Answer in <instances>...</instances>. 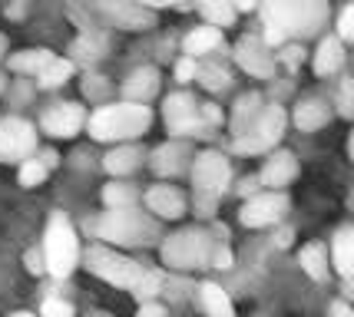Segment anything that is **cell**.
<instances>
[{
	"instance_id": "26",
	"label": "cell",
	"mask_w": 354,
	"mask_h": 317,
	"mask_svg": "<svg viewBox=\"0 0 354 317\" xmlns=\"http://www.w3.org/2000/svg\"><path fill=\"white\" fill-rule=\"evenodd\" d=\"M73 70H77V63L70 60V57H53L40 73L33 76L37 79V90H60L66 79H73Z\"/></svg>"
},
{
	"instance_id": "25",
	"label": "cell",
	"mask_w": 354,
	"mask_h": 317,
	"mask_svg": "<svg viewBox=\"0 0 354 317\" xmlns=\"http://www.w3.org/2000/svg\"><path fill=\"white\" fill-rule=\"evenodd\" d=\"M222 46V27H212V23H205V27H196V30L185 33L183 40V53L185 57H205V53H212Z\"/></svg>"
},
{
	"instance_id": "58",
	"label": "cell",
	"mask_w": 354,
	"mask_h": 317,
	"mask_svg": "<svg viewBox=\"0 0 354 317\" xmlns=\"http://www.w3.org/2000/svg\"><path fill=\"white\" fill-rule=\"evenodd\" d=\"M90 317H113V314H103V311H93Z\"/></svg>"
},
{
	"instance_id": "8",
	"label": "cell",
	"mask_w": 354,
	"mask_h": 317,
	"mask_svg": "<svg viewBox=\"0 0 354 317\" xmlns=\"http://www.w3.org/2000/svg\"><path fill=\"white\" fill-rule=\"evenodd\" d=\"M285 129H288V113H285V106L265 103L262 116L255 119V126L248 129L245 136L232 139V152H239V155H262V152H272L278 142H281Z\"/></svg>"
},
{
	"instance_id": "18",
	"label": "cell",
	"mask_w": 354,
	"mask_h": 317,
	"mask_svg": "<svg viewBox=\"0 0 354 317\" xmlns=\"http://www.w3.org/2000/svg\"><path fill=\"white\" fill-rule=\"evenodd\" d=\"M298 172H301V166H298V155L295 152L272 149V155L265 159L262 172H259V179H262L265 189H285V185H292L298 179Z\"/></svg>"
},
{
	"instance_id": "9",
	"label": "cell",
	"mask_w": 354,
	"mask_h": 317,
	"mask_svg": "<svg viewBox=\"0 0 354 317\" xmlns=\"http://www.w3.org/2000/svg\"><path fill=\"white\" fill-rule=\"evenodd\" d=\"M162 122H166L169 136H176V139L212 136V129L199 116V99L189 90H176L162 99Z\"/></svg>"
},
{
	"instance_id": "20",
	"label": "cell",
	"mask_w": 354,
	"mask_h": 317,
	"mask_svg": "<svg viewBox=\"0 0 354 317\" xmlns=\"http://www.w3.org/2000/svg\"><path fill=\"white\" fill-rule=\"evenodd\" d=\"M331 116H335V109L324 103V99L308 96V99H301V103L295 106L292 122L298 133H318V129H324V126L331 122Z\"/></svg>"
},
{
	"instance_id": "14",
	"label": "cell",
	"mask_w": 354,
	"mask_h": 317,
	"mask_svg": "<svg viewBox=\"0 0 354 317\" xmlns=\"http://www.w3.org/2000/svg\"><path fill=\"white\" fill-rule=\"evenodd\" d=\"M93 7L106 17L113 27H120V30L142 33L149 27H156V10L142 7L136 0H93Z\"/></svg>"
},
{
	"instance_id": "17",
	"label": "cell",
	"mask_w": 354,
	"mask_h": 317,
	"mask_svg": "<svg viewBox=\"0 0 354 317\" xmlns=\"http://www.w3.org/2000/svg\"><path fill=\"white\" fill-rule=\"evenodd\" d=\"M146 162H149V152L142 149L139 142H116V146L103 155L100 166H103V172L113 175V179H126V175L139 172Z\"/></svg>"
},
{
	"instance_id": "53",
	"label": "cell",
	"mask_w": 354,
	"mask_h": 317,
	"mask_svg": "<svg viewBox=\"0 0 354 317\" xmlns=\"http://www.w3.org/2000/svg\"><path fill=\"white\" fill-rule=\"evenodd\" d=\"M344 294H348V298H354V278H344Z\"/></svg>"
},
{
	"instance_id": "56",
	"label": "cell",
	"mask_w": 354,
	"mask_h": 317,
	"mask_svg": "<svg viewBox=\"0 0 354 317\" xmlns=\"http://www.w3.org/2000/svg\"><path fill=\"white\" fill-rule=\"evenodd\" d=\"M0 93H7V76L0 73Z\"/></svg>"
},
{
	"instance_id": "51",
	"label": "cell",
	"mask_w": 354,
	"mask_h": 317,
	"mask_svg": "<svg viewBox=\"0 0 354 317\" xmlns=\"http://www.w3.org/2000/svg\"><path fill=\"white\" fill-rule=\"evenodd\" d=\"M232 3H235V10H239V14H248V10H255V7H259V0H232Z\"/></svg>"
},
{
	"instance_id": "32",
	"label": "cell",
	"mask_w": 354,
	"mask_h": 317,
	"mask_svg": "<svg viewBox=\"0 0 354 317\" xmlns=\"http://www.w3.org/2000/svg\"><path fill=\"white\" fill-rule=\"evenodd\" d=\"M162 287H166V274L159 271V268H142V278L136 281V287H133V298H136L139 304L142 301H159V294H162Z\"/></svg>"
},
{
	"instance_id": "5",
	"label": "cell",
	"mask_w": 354,
	"mask_h": 317,
	"mask_svg": "<svg viewBox=\"0 0 354 317\" xmlns=\"http://www.w3.org/2000/svg\"><path fill=\"white\" fill-rule=\"evenodd\" d=\"M212 251L216 242L202 228H179L162 238L159 258L172 271H196V268H212Z\"/></svg>"
},
{
	"instance_id": "4",
	"label": "cell",
	"mask_w": 354,
	"mask_h": 317,
	"mask_svg": "<svg viewBox=\"0 0 354 317\" xmlns=\"http://www.w3.org/2000/svg\"><path fill=\"white\" fill-rule=\"evenodd\" d=\"M189 179H192V211L199 218H212L218 209L222 195L229 192L232 182V162L229 155H222L216 149L196 152L192 159V169H189Z\"/></svg>"
},
{
	"instance_id": "11",
	"label": "cell",
	"mask_w": 354,
	"mask_h": 317,
	"mask_svg": "<svg viewBox=\"0 0 354 317\" xmlns=\"http://www.w3.org/2000/svg\"><path fill=\"white\" fill-rule=\"evenodd\" d=\"M37 155V126L20 116L0 119V162H24Z\"/></svg>"
},
{
	"instance_id": "22",
	"label": "cell",
	"mask_w": 354,
	"mask_h": 317,
	"mask_svg": "<svg viewBox=\"0 0 354 317\" xmlns=\"http://www.w3.org/2000/svg\"><path fill=\"white\" fill-rule=\"evenodd\" d=\"M344 60H348L344 40H341L338 33H331V37H324L322 44H318V50H315L311 70H315V76H335V73H341Z\"/></svg>"
},
{
	"instance_id": "39",
	"label": "cell",
	"mask_w": 354,
	"mask_h": 317,
	"mask_svg": "<svg viewBox=\"0 0 354 317\" xmlns=\"http://www.w3.org/2000/svg\"><path fill=\"white\" fill-rule=\"evenodd\" d=\"M196 73H199V60H196V57H179V60H176V83H192V79H196Z\"/></svg>"
},
{
	"instance_id": "29",
	"label": "cell",
	"mask_w": 354,
	"mask_h": 317,
	"mask_svg": "<svg viewBox=\"0 0 354 317\" xmlns=\"http://www.w3.org/2000/svg\"><path fill=\"white\" fill-rule=\"evenodd\" d=\"M192 3H196V10L202 14V20L212 23V27H232L235 17H239L232 0H192Z\"/></svg>"
},
{
	"instance_id": "45",
	"label": "cell",
	"mask_w": 354,
	"mask_h": 317,
	"mask_svg": "<svg viewBox=\"0 0 354 317\" xmlns=\"http://www.w3.org/2000/svg\"><path fill=\"white\" fill-rule=\"evenodd\" d=\"M255 192H262V179H259V175H245V179H242V185H239V195L252 198Z\"/></svg>"
},
{
	"instance_id": "7",
	"label": "cell",
	"mask_w": 354,
	"mask_h": 317,
	"mask_svg": "<svg viewBox=\"0 0 354 317\" xmlns=\"http://www.w3.org/2000/svg\"><path fill=\"white\" fill-rule=\"evenodd\" d=\"M80 261L93 278H100V281H106L113 287H123V291H133L136 281L142 278V268L136 261L126 258L123 251H116V248H109V244H90L80 255Z\"/></svg>"
},
{
	"instance_id": "33",
	"label": "cell",
	"mask_w": 354,
	"mask_h": 317,
	"mask_svg": "<svg viewBox=\"0 0 354 317\" xmlns=\"http://www.w3.org/2000/svg\"><path fill=\"white\" fill-rule=\"evenodd\" d=\"M196 79H199L209 93H222V90H229L232 86L229 70H222V66H216V63H202L199 73H196Z\"/></svg>"
},
{
	"instance_id": "54",
	"label": "cell",
	"mask_w": 354,
	"mask_h": 317,
	"mask_svg": "<svg viewBox=\"0 0 354 317\" xmlns=\"http://www.w3.org/2000/svg\"><path fill=\"white\" fill-rule=\"evenodd\" d=\"M3 57H7V37L0 33V60H3Z\"/></svg>"
},
{
	"instance_id": "34",
	"label": "cell",
	"mask_w": 354,
	"mask_h": 317,
	"mask_svg": "<svg viewBox=\"0 0 354 317\" xmlns=\"http://www.w3.org/2000/svg\"><path fill=\"white\" fill-rule=\"evenodd\" d=\"M46 175H50V169H46L37 155L24 159V162H20V172H17V179H20V185H24V189H37V185H44Z\"/></svg>"
},
{
	"instance_id": "44",
	"label": "cell",
	"mask_w": 354,
	"mask_h": 317,
	"mask_svg": "<svg viewBox=\"0 0 354 317\" xmlns=\"http://www.w3.org/2000/svg\"><path fill=\"white\" fill-rule=\"evenodd\" d=\"M212 268H232V251L225 248V244H216V251H212Z\"/></svg>"
},
{
	"instance_id": "19",
	"label": "cell",
	"mask_w": 354,
	"mask_h": 317,
	"mask_svg": "<svg viewBox=\"0 0 354 317\" xmlns=\"http://www.w3.org/2000/svg\"><path fill=\"white\" fill-rule=\"evenodd\" d=\"M162 90V73L159 66H136L133 73L123 79V99H133V103H153L156 96Z\"/></svg>"
},
{
	"instance_id": "43",
	"label": "cell",
	"mask_w": 354,
	"mask_h": 317,
	"mask_svg": "<svg viewBox=\"0 0 354 317\" xmlns=\"http://www.w3.org/2000/svg\"><path fill=\"white\" fill-rule=\"evenodd\" d=\"M136 317H169V311H166V304H159V301H142Z\"/></svg>"
},
{
	"instance_id": "12",
	"label": "cell",
	"mask_w": 354,
	"mask_h": 317,
	"mask_svg": "<svg viewBox=\"0 0 354 317\" xmlns=\"http://www.w3.org/2000/svg\"><path fill=\"white\" fill-rule=\"evenodd\" d=\"M192 159H196V152L189 146V139L169 136L162 146H156L149 152V162L146 166L153 169L156 179H176V175H185L192 169Z\"/></svg>"
},
{
	"instance_id": "24",
	"label": "cell",
	"mask_w": 354,
	"mask_h": 317,
	"mask_svg": "<svg viewBox=\"0 0 354 317\" xmlns=\"http://www.w3.org/2000/svg\"><path fill=\"white\" fill-rule=\"evenodd\" d=\"M106 33H80L70 44V60L80 63V66H93L106 57Z\"/></svg>"
},
{
	"instance_id": "50",
	"label": "cell",
	"mask_w": 354,
	"mask_h": 317,
	"mask_svg": "<svg viewBox=\"0 0 354 317\" xmlns=\"http://www.w3.org/2000/svg\"><path fill=\"white\" fill-rule=\"evenodd\" d=\"M24 10H27V0H14V3H7V17H14V20H20Z\"/></svg>"
},
{
	"instance_id": "21",
	"label": "cell",
	"mask_w": 354,
	"mask_h": 317,
	"mask_svg": "<svg viewBox=\"0 0 354 317\" xmlns=\"http://www.w3.org/2000/svg\"><path fill=\"white\" fill-rule=\"evenodd\" d=\"M265 109V99L262 93H242L239 99H235V106H232V116H229V129H232V139L235 136H245L248 129L255 126V119L262 116Z\"/></svg>"
},
{
	"instance_id": "49",
	"label": "cell",
	"mask_w": 354,
	"mask_h": 317,
	"mask_svg": "<svg viewBox=\"0 0 354 317\" xmlns=\"http://www.w3.org/2000/svg\"><path fill=\"white\" fill-rule=\"evenodd\" d=\"M37 159H40L46 169H57V162H60V155L53 149H37Z\"/></svg>"
},
{
	"instance_id": "6",
	"label": "cell",
	"mask_w": 354,
	"mask_h": 317,
	"mask_svg": "<svg viewBox=\"0 0 354 317\" xmlns=\"http://www.w3.org/2000/svg\"><path fill=\"white\" fill-rule=\"evenodd\" d=\"M44 258H46V274H53L57 281L70 278L80 265V238L73 222L63 215V211H53L46 218V231H44Z\"/></svg>"
},
{
	"instance_id": "3",
	"label": "cell",
	"mask_w": 354,
	"mask_h": 317,
	"mask_svg": "<svg viewBox=\"0 0 354 317\" xmlns=\"http://www.w3.org/2000/svg\"><path fill=\"white\" fill-rule=\"evenodd\" d=\"M93 235L116 248H149L159 244V218L153 211L129 205V209H106L93 222Z\"/></svg>"
},
{
	"instance_id": "31",
	"label": "cell",
	"mask_w": 354,
	"mask_h": 317,
	"mask_svg": "<svg viewBox=\"0 0 354 317\" xmlns=\"http://www.w3.org/2000/svg\"><path fill=\"white\" fill-rule=\"evenodd\" d=\"M139 189L129 185L126 179H113L109 185H103V205L106 209H129V205H139Z\"/></svg>"
},
{
	"instance_id": "10",
	"label": "cell",
	"mask_w": 354,
	"mask_h": 317,
	"mask_svg": "<svg viewBox=\"0 0 354 317\" xmlns=\"http://www.w3.org/2000/svg\"><path fill=\"white\" fill-rule=\"evenodd\" d=\"M288 205L292 202L285 195V189H262L252 198H245V205L239 211V222L245 228H272L285 218Z\"/></svg>"
},
{
	"instance_id": "57",
	"label": "cell",
	"mask_w": 354,
	"mask_h": 317,
	"mask_svg": "<svg viewBox=\"0 0 354 317\" xmlns=\"http://www.w3.org/2000/svg\"><path fill=\"white\" fill-rule=\"evenodd\" d=\"M10 317H37V314H30V311H17V314H10Z\"/></svg>"
},
{
	"instance_id": "55",
	"label": "cell",
	"mask_w": 354,
	"mask_h": 317,
	"mask_svg": "<svg viewBox=\"0 0 354 317\" xmlns=\"http://www.w3.org/2000/svg\"><path fill=\"white\" fill-rule=\"evenodd\" d=\"M348 155H351V162H354V133L348 136Z\"/></svg>"
},
{
	"instance_id": "38",
	"label": "cell",
	"mask_w": 354,
	"mask_h": 317,
	"mask_svg": "<svg viewBox=\"0 0 354 317\" xmlns=\"http://www.w3.org/2000/svg\"><path fill=\"white\" fill-rule=\"evenodd\" d=\"M40 317H77L73 304L63 301V298H46L44 307H40Z\"/></svg>"
},
{
	"instance_id": "37",
	"label": "cell",
	"mask_w": 354,
	"mask_h": 317,
	"mask_svg": "<svg viewBox=\"0 0 354 317\" xmlns=\"http://www.w3.org/2000/svg\"><path fill=\"white\" fill-rule=\"evenodd\" d=\"M281 66H288V70H298L301 63L308 60V53H305V46L301 44H285L281 50H278V57H275Z\"/></svg>"
},
{
	"instance_id": "28",
	"label": "cell",
	"mask_w": 354,
	"mask_h": 317,
	"mask_svg": "<svg viewBox=\"0 0 354 317\" xmlns=\"http://www.w3.org/2000/svg\"><path fill=\"white\" fill-rule=\"evenodd\" d=\"M298 261H301L305 274L315 278V281H324V278L331 274V258H328V248L318 244V242L305 244V248H301V255H298Z\"/></svg>"
},
{
	"instance_id": "2",
	"label": "cell",
	"mask_w": 354,
	"mask_h": 317,
	"mask_svg": "<svg viewBox=\"0 0 354 317\" xmlns=\"http://www.w3.org/2000/svg\"><path fill=\"white\" fill-rule=\"evenodd\" d=\"M153 109L149 103H133V99H120V103H100L86 116V133L93 142H136L149 133L153 126Z\"/></svg>"
},
{
	"instance_id": "35",
	"label": "cell",
	"mask_w": 354,
	"mask_h": 317,
	"mask_svg": "<svg viewBox=\"0 0 354 317\" xmlns=\"http://www.w3.org/2000/svg\"><path fill=\"white\" fill-rule=\"evenodd\" d=\"M335 106H338V116L354 119V76H341L338 93H335Z\"/></svg>"
},
{
	"instance_id": "46",
	"label": "cell",
	"mask_w": 354,
	"mask_h": 317,
	"mask_svg": "<svg viewBox=\"0 0 354 317\" xmlns=\"http://www.w3.org/2000/svg\"><path fill=\"white\" fill-rule=\"evenodd\" d=\"M328 317H354V307L344 298H338V301H331V307H328Z\"/></svg>"
},
{
	"instance_id": "47",
	"label": "cell",
	"mask_w": 354,
	"mask_h": 317,
	"mask_svg": "<svg viewBox=\"0 0 354 317\" xmlns=\"http://www.w3.org/2000/svg\"><path fill=\"white\" fill-rule=\"evenodd\" d=\"M142 7H149V10H166V7H183V0H136Z\"/></svg>"
},
{
	"instance_id": "15",
	"label": "cell",
	"mask_w": 354,
	"mask_h": 317,
	"mask_svg": "<svg viewBox=\"0 0 354 317\" xmlns=\"http://www.w3.org/2000/svg\"><path fill=\"white\" fill-rule=\"evenodd\" d=\"M80 129H86V109L80 103H53L40 116V133L50 139H73Z\"/></svg>"
},
{
	"instance_id": "27",
	"label": "cell",
	"mask_w": 354,
	"mask_h": 317,
	"mask_svg": "<svg viewBox=\"0 0 354 317\" xmlns=\"http://www.w3.org/2000/svg\"><path fill=\"white\" fill-rule=\"evenodd\" d=\"M199 304L205 311V317H235V307H232L225 287L212 285V281L199 285Z\"/></svg>"
},
{
	"instance_id": "30",
	"label": "cell",
	"mask_w": 354,
	"mask_h": 317,
	"mask_svg": "<svg viewBox=\"0 0 354 317\" xmlns=\"http://www.w3.org/2000/svg\"><path fill=\"white\" fill-rule=\"evenodd\" d=\"M50 60H53V53L44 50V46H37V50H20V53H14L7 63H10V70H14L17 76H37Z\"/></svg>"
},
{
	"instance_id": "23",
	"label": "cell",
	"mask_w": 354,
	"mask_h": 317,
	"mask_svg": "<svg viewBox=\"0 0 354 317\" xmlns=\"http://www.w3.org/2000/svg\"><path fill=\"white\" fill-rule=\"evenodd\" d=\"M331 268L341 278H354V225H344L331 238Z\"/></svg>"
},
{
	"instance_id": "16",
	"label": "cell",
	"mask_w": 354,
	"mask_h": 317,
	"mask_svg": "<svg viewBox=\"0 0 354 317\" xmlns=\"http://www.w3.org/2000/svg\"><path fill=\"white\" fill-rule=\"evenodd\" d=\"M142 202H146V209L153 211L159 222H176V218H183L185 211H189V198H185V192L183 189H176V185H166V182L149 185V189L142 192Z\"/></svg>"
},
{
	"instance_id": "36",
	"label": "cell",
	"mask_w": 354,
	"mask_h": 317,
	"mask_svg": "<svg viewBox=\"0 0 354 317\" xmlns=\"http://www.w3.org/2000/svg\"><path fill=\"white\" fill-rule=\"evenodd\" d=\"M83 96H86L90 103H106V96H109L106 76H100V73L83 76Z\"/></svg>"
},
{
	"instance_id": "52",
	"label": "cell",
	"mask_w": 354,
	"mask_h": 317,
	"mask_svg": "<svg viewBox=\"0 0 354 317\" xmlns=\"http://www.w3.org/2000/svg\"><path fill=\"white\" fill-rule=\"evenodd\" d=\"M292 231H288V228H285V231H278V244H281V248H285V244H292Z\"/></svg>"
},
{
	"instance_id": "42",
	"label": "cell",
	"mask_w": 354,
	"mask_h": 317,
	"mask_svg": "<svg viewBox=\"0 0 354 317\" xmlns=\"http://www.w3.org/2000/svg\"><path fill=\"white\" fill-rule=\"evenodd\" d=\"M24 265H27V271H30V274H44L46 271L44 248H30V251L24 255Z\"/></svg>"
},
{
	"instance_id": "48",
	"label": "cell",
	"mask_w": 354,
	"mask_h": 317,
	"mask_svg": "<svg viewBox=\"0 0 354 317\" xmlns=\"http://www.w3.org/2000/svg\"><path fill=\"white\" fill-rule=\"evenodd\" d=\"M33 86H37V83H33ZM33 86L27 83V79H20V86L14 90V103H24V99H30V96H33Z\"/></svg>"
},
{
	"instance_id": "40",
	"label": "cell",
	"mask_w": 354,
	"mask_h": 317,
	"mask_svg": "<svg viewBox=\"0 0 354 317\" xmlns=\"http://www.w3.org/2000/svg\"><path fill=\"white\" fill-rule=\"evenodd\" d=\"M338 37L344 44H354V3H348L338 14Z\"/></svg>"
},
{
	"instance_id": "41",
	"label": "cell",
	"mask_w": 354,
	"mask_h": 317,
	"mask_svg": "<svg viewBox=\"0 0 354 317\" xmlns=\"http://www.w3.org/2000/svg\"><path fill=\"white\" fill-rule=\"evenodd\" d=\"M199 116H202V122H205L212 133H216L218 126L225 122V116H222V109H218L216 103H199Z\"/></svg>"
},
{
	"instance_id": "13",
	"label": "cell",
	"mask_w": 354,
	"mask_h": 317,
	"mask_svg": "<svg viewBox=\"0 0 354 317\" xmlns=\"http://www.w3.org/2000/svg\"><path fill=\"white\" fill-rule=\"evenodd\" d=\"M232 57H235L242 73L255 76V79H272L278 70V60H275V53H272V46L265 44L262 37H252V33L235 44Z\"/></svg>"
},
{
	"instance_id": "1",
	"label": "cell",
	"mask_w": 354,
	"mask_h": 317,
	"mask_svg": "<svg viewBox=\"0 0 354 317\" xmlns=\"http://www.w3.org/2000/svg\"><path fill=\"white\" fill-rule=\"evenodd\" d=\"M265 23V44L285 46L288 40L318 37L331 17L328 0H259Z\"/></svg>"
}]
</instances>
